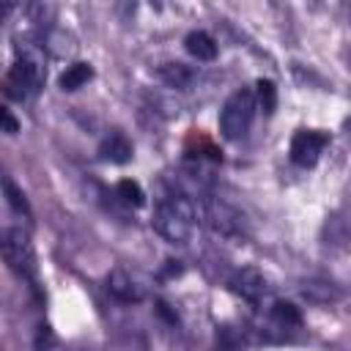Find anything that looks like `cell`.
Returning <instances> with one entry per match:
<instances>
[{
    "label": "cell",
    "mask_w": 351,
    "mask_h": 351,
    "mask_svg": "<svg viewBox=\"0 0 351 351\" xmlns=\"http://www.w3.org/2000/svg\"><path fill=\"white\" fill-rule=\"evenodd\" d=\"M197 206L192 197L186 195H167L159 200V206L154 208V230L170 241V244H186L192 236V228L197 222Z\"/></svg>",
    "instance_id": "6da1fadb"
},
{
    "label": "cell",
    "mask_w": 351,
    "mask_h": 351,
    "mask_svg": "<svg viewBox=\"0 0 351 351\" xmlns=\"http://www.w3.org/2000/svg\"><path fill=\"white\" fill-rule=\"evenodd\" d=\"M107 291L112 299L123 302V304H132V302H140L143 299V288L123 271V269H115L107 274Z\"/></svg>",
    "instance_id": "52a82bcc"
},
{
    "label": "cell",
    "mask_w": 351,
    "mask_h": 351,
    "mask_svg": "<svg viewBox=\"0 0 351 351\" xmlns=\"http://www.w3.org/2000/svg\"><path fill=\"white\" fill-rule=\"evenodd\" d=\"M252 96H255V107H261L266 115H271L274 110H277V85L271 82V80H258L255 82V90H252Z\"/></svg>",
    "instance_id": "4fadbf2b"
},
{
    "label": "cell",
    "mask_w": 351,
    "mask_h": 351,
    "mask_svg": "<svg viewBox=\"0 0 351 351\" xmlns=\"http://www.w3.org/2000/svg\"><path fill=\"white\" fill-rule=\"evenodd\" d=\"M90 80H93V66L85 60H77V63L63 69V74L58 77V85H60V90L71 93V90H80L82 85H88Z\"/></svg>",
    "instance_id": "9c48e42d"
},
{
    "label": "cell",
    "mask_w": 351,
    "mask_h": 351,
    "mask_svg": "<svg viewBox=\"0 0 351 351\" xmlns=\"http://www.w3.org/2000/svg\"><path fill=\"white\" fill-rule=\"evenodd\" d=\"M0 132H5V134H16V132H19L16 115H14L8 107H3V104H0Z\"/></svg>",
    "instance_id": "e0dca14e"
},
{
    "label": "cell",
    "mask_w": 351,
    "mask_h": 351,
    "mask_svg": "<svg viewBox=\"0 0 351 351\" xmlns=\"http://www.w3.org/2000/svg\"><path fill=\"white\" fill-rule=\"evenodd\" d=\"M329 143V134L326 132H318V129H299L293 137H291V159L293 165L299 167H313L324 148Z\"/></svg>",
    "instance_id": "5b68a950"
},
{
    "label": "cell",
    "mask_w": 351,
    "mask_h": 351,
    "mask_svg": "<svg viewBox=\"0 0 351 351\" xmlns=\"http://www.w3.org/2000/svg\"><path fill=\"white\" fill-rule=\"evenodd\" d=\"M0 258L8 266V271H14L16 277L36 285L38 258H36V247H33L30 236L22 228H5L0 233Z\"/></svg>",
    "instance_id": "7a4b0ae2"
},
{
    "label": "cell",
    "mask_w": 351,
    "mask_h": 351,
    "mask_svg": "<svg viewBox=\"0 0 351 351\" xmlns=\"http://www.w3.org/2000/svg\"><path fill=\"white\" fill-rule=\"evenodd\" d=\"M159 77L170 85V88H186L192 82V69L184 66V63H162L159 66Z\"/></svg>",
    "instance_id": "7c38bea8"
},
{
    "label": "cell",
    "mask_w": 351,
    "mask_h": 351,
    "mask_svg": "<svg viewBox=\"0 0 351 351\" xmlns=\"http://www.w3.org/2000/svg\"><path fill=\"white\" fill-rule=\"evenodd\" d=\"M44 82V69L38 63V58L33 55H19L8 71V93L16 99H25L27 93L38 90V85Z\"/></svg>",
    "instance_id": "277c9868"
},
{
    "label": "cell",
    "mask_w": 351,
    "mask_h": 351,
    "mask_svg": "<svg viewBox=\"0 0 351 351\" xmlns=\"http://www.w3.org/2000/svg\"><path fill=\"white\" fill-rule=\"evenodd\" d=\"M3 192H5L8 206H11L16 214H22V217H30V214H33V211H30V203H27V197H25V192H22L14 181H3Z\"/></svg>",
    "instance_id": "2e32d148"
},
{
    "label": "cell",
    "mask_w": 351,
    "mask_h": 351,
    "mask_svg": "<svg viewBox=\"0 0 351 351\" xmlns=\"http://www.w3.org/2000/svg\"><path fill=\"white\" fill-rule=\"evenodd\" d=\"M255 110H258V107H255V96H252L250 88L233 90V93L225 99L222 110H219V132H222V137H225V140H239V137H244V134L250 132V126H252Z\"/></svg>",
    "instance_id": "3957f363"
},
{
    "label": "cell",
    "mask_w": 351,
    "mask_h": 351,
    "mask_svg": "<svg viewBox=\"0 0 351 351\" xmlns=\"http://www.w3.org/2000/svg\"><path fill=\"white\" fill-rule=\"evenodd\" d=\"M184 47H186V52H189L192 58H197V60H214V58H217V41H214L206 30H192V33H186Z\"/></svg>",
    "instance_id": "30bf717a"
},
{
    "label": "cell",
    "mask_w": 351,
    "mask_h": 351,
    "mask_svg": "<svg viewBox=\"0 0 351 351\" xmlns=\"http://www.w3.org/2000/svg\"><path fill=\"white\" fill-rule=\"evenodd\" d=\"M230 288L239 296H244L250 302H258V299H263L269 293V280L258 269H241V271H236L230 277Z\"/></svg>",
    "instance_id": "8992f818"
},
{
    "label": "cell",
    "mask_w": 351,
    "mask_h": 351,
    "mask_svg": "<svg viewBox=\"0 0 351 351\" xmlns=\"http://www.w3.org/2000/svg\"><path fill=\"white\" fill-rule=\"evenodd\" d=\"M115 195H118L126 206H134V208L145 206V192H143V186H140L137 181H132V178H121V181L115 184Z\"/></svg>",
    "instance_id": "9a60e30c"
},
{
    "label": "cell",
    "mask_w": 351,
    "mask_h": 351,
    "mask_svg": "<svg viewBox=\"0 0 351 351\" xmlns=\"http://www.w3.org/2000/svg\"><path fill=\"white\" fill-rule=\"evenodd\" d=\"M269 315H271L274 324H280V326H285V329L302 326V313H299V307H296L293 302H274L271 310H269Z\"/></svg>",
    "instance_id": "5bb4252c"
},
{
    "label": "cell",
    "mask_w": 351,
    "mask_h": 351,
    "mask_svg": "<svg viewBox=\"0 0 351 351\" xmlns=\"http://www.w3.org/2000/svg\"><path fill=\"white\" fill-rule=\"evenodd\" d=\"M206 217L211 219L214 230H219V233H230V230L239 228V214L233 208H228L225 203H211L208 211H206Z\"/></svg>",
    "instance_id": "8fae6325"
},
{
    "label": "cell",
    "mask_w": 351,
    "mask_h": 351,
    "mask_svg": "<svg viewBox=\"0 0 351 351\" xmlns=\"http://www.w3.org/2000/svg\"><path fill=\"white\" fill-rule=\"evenodd\" d=\"M132 154H134V148H132V143H129L121 132H112V134H107V137L99 143V156H101L104 162L126 165V162L132 159Z\"/></svg>",
    "instance_id": "ba28073f"
}]
</instances>
